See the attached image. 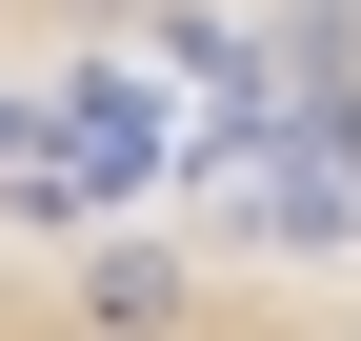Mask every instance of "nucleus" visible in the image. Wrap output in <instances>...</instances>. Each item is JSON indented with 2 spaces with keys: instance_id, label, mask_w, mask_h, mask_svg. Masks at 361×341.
Returning a JSON list of instances; mask_svg holds the SVG:
<instances>
[{
  "instance_id": "f257e3e1",
  "label": "nucleus",
  "mask_w": 361,
  "mask_h": 341,
  "mask_svg": "<svg viewBox=\"0 0 361 341\" xmlns=\"http://www.w3.org/2000/svg\"><path fill=\"white\" fill-rule=\"evenodd\" d=\"M0 341H361V261L180 40H0Z\"/></svg>"
},
{
  "instance_id": "f03ea898",
  "label": "nucleus",
  "mask_w": 361,
  "mask_h": 341,
  "mask_svg": "<svg viewBox=\"0 0 361 341\" xmlns=\"http://www.w3.org/2000/svg\"><path fill=\"white\" fill-rule=\"evenodd\" d=\"M0 40H180L261 120V161L341 221V261H361V0H40Z\"/></svg>"
}]
</instances>
